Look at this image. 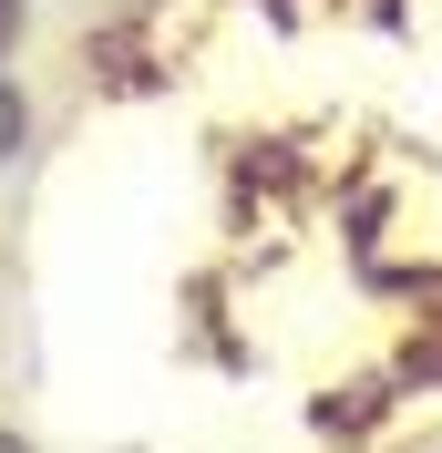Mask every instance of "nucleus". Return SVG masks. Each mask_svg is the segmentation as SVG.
Here are the masks:
<instances>
[{"mask_svg":"<svg viewBox=\"0 0 442 453\" xmlns=\"http://www.w3.org/2000/svg\"><path fill=\"white\" fill-rule=\"evenodd\" d=\"M11 144H21V93L0 83V155H11Z\"/></svg>","mask_w":442,"mask_h":453,"instance_id":"f257e3e1","label":"nucleus"},{"mask_svg":"<svg viewBox=\"0 0 442 453\" xmlns=\"http://www.w3.org/2000/svg\"><path fill=\"white\" fill-rule=\"evenodd\" d=\"M11 42H21V0H0V52H11Z\"/></svg>","mask_w":442,"mask_h":453,"instance_id":"f03ea898","label":"nucleus"},{"mask_svg":"<svg viewBox=\"0 0 442 453\" xmlns=\"http://www.w3.org/2000/svg\"><path fill=\"white\" fill-rule=\"evenodd\" d=\"M0 453H31V443H21V433H0Z\"/></svg>","mask_w":442,"mask_h":453,"instance_id":"7ed1b4c3","label":"nucleus"}]
</instances>
